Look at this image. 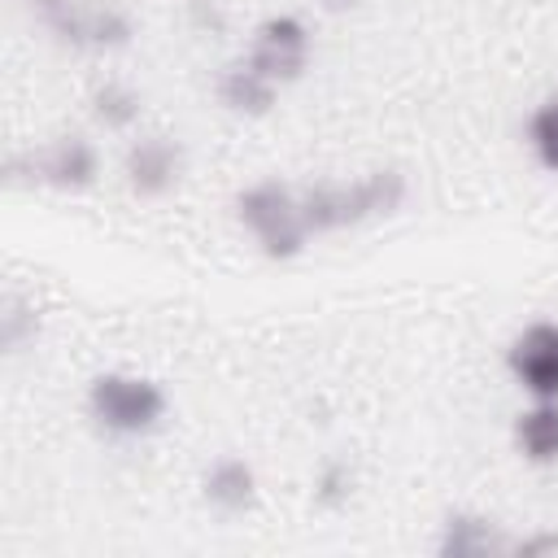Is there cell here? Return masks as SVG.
<instances>
[{
  "label": "cell",
  "instance_id": "6da1fadb",
  "mask_svg": "<svg viewBox=\"0 0 558 558\" xmlns=\"http://www.w3.org/2000/svg\"><path fill=\"white\" fill-rule=\"evenodd\" d=\"M401 201H405V174L388 166V170H366L349 183L301 187V218H305L310 235H327V231L388 218L401 209Z\"/></svg>",
  "mask_w": 558,
  "mask_h": 558
},
{
  "label": "cell",
  "instance_id": "7a4b0ae2",
  "mask_svg": "<svg viewBox=\"0 0 558 558\" xmlns=\"http://www.w3.org/2000/svg\"><path fill=\"white\" fill-rule=\"evenodd\" d=\"M235 218L270 262H292L310 244V227L301 218V192L279 179L248 183L235 196Z\"/></svg>",
  "mask_w": 558,
  "mask_h": 558
},
{
  "label": "cell",
  "instance_id": "3957f363",
  "mask_svg": "<svg viewBox=\"0 0 558 558\" xmlns=\"http://www.w3.org/2000/svg\"><path fill=\"white\" fill-rule=\"evenodd\" d=\"M31 13L57 44L78 52H118L135 39L131 13L105 0H31Z\"/></svg>",
  "mask_w": 558,
  "mask_h": 558
},
{
  "label": "cell",
  "instance_id": "277c9868",
  "mask_svg": "<svg viewBox=\"0 0 558 558\" xmlns=\"http://www.w3.org/2000/svg\"><path fill=\"white\" fill-rule=\"evenodd\" d=\"M87 414L109 436H148L166 418V392L144 375L105 371L87 388Z\"/></svg>",
  "mask_w": 558,
  "mask_h": 558
},
{
  "label": "cell",
  "instance_id": "5b68a950",
  "mask_svg": "<svg viewBox=\"0 0 558 558\" xmlns=\"http://www.w3.org/2000/svg\"><path fill=\"white\" fill-rule=\"evenodd\" d=\"M100 179V153L83 135H57L44 148L9 157V183H39L52 192H87Z\"/></svg>",
  "mask_w": 558,
  "mask_h": 558
},
{
  "label": "cell",
  "instance_id": "8992f818",
  "mask_svg": "<svg viewBox=\"0 0 558 558\" xmlns=\"http://www.w3.org/2000/svg\"><path fill=\"white\" fill-rule=\"evenodd\" d=\"M248 61L275 78L279 87L283 83H296L310 65V26L296 17V13H270L253 26V39H248Z\"/></svg>",
  "mask_w": 558,
  "mask_h": 558
},
{
  "label": "cell",
  "instance_id": "52a82bcc",
  "mask_svg": "<svg viewBox=\"0 0 558 558\" xmlns=\"http://www.w3.org/2000/svg\"><path fill=\"white\" fill-rule=\"evenodd\" d=\"M506 366L532 401H558V323H549V318L527 323L510 340Z\"/></svg>",
  "mask_w": 558,
  "mask_h": 558
},
{
  "label": "cell",
  "instance_id": "ba28073f",
  "mask_svg": "<svg viewBox=\"0 0 558 558\" xmlns=\"http://www.w3.org/2000/svg\"><path fill=\"white\" fill-rule=\"evenodd\" d=\"M122 179L135 196L157 201L183 179V148L170 135H140L122 153Z\"/></svg>",
  "mask_w": 558,
  "mask_h": 558
},
{
  "label": "cell",
  "instance_id": "9c48e42d",
  "mask_svg": "<svg viewBox=\"0 0 558 558\" xmlns=\"http://www.w3.org/2000/svg\"><path fill=\"white\" fill-rule=\"evenodd\" d=\"M214 87H218L222 109H231V113H240V118H262V113H270L275 100H279V83L266 78L248 57L222 65V74H218Z\"/></svg>",
  "mask_w": 558,
  "mask_h": 558
},
{
  "label": "cell",
  "instance_id": "30bf717a",
  "mask_svg": "<svg viewBox=\"0 0 558 558\" xmlns=\"http://www.w3.org/2000/svg\"><path fill=\"white\" fill-rule=\"evenodd\" d=\"M201 493H205V501H209L214 510H222V514H244V510H253V501H257V471H253L244 458L222 453V458H214V462L205 466Z\"/></svg>",
  "mask_w": 558,
  "mask_h": 558
},
{
  "label": "cell",
  "instance_id": "8fae6325",
  "mask_svg": "<svg viewBox=\"0 0 558 558\" xmlns=\"http://www.w3.org/2000/svg\"><path fill=\"white\" fill-rule=\"evenodd\" d=\"M436 554L440 558H488V554H506V541H501V532H497V523L488 514L453 510L440 523Z\"/></svg>",
  "mask_w": 558,
  "mask_h": 558
},
{
  "label": "cell",
  "instance_id": "7c38bea8",
  "mask_svg": "<svg viewBox=\"0 0 558 558\" xmlns=\"http://www.w3.org/2000/svg\"><path fill=\"white\" fill-rule=\"evenodd\" d=\"M514 449L536 466L558 462V401H532L514 418Z\"/></svg>",
  "mask_w": 558,
  "mask_h": 558
},
{
  "label": "cell",
  "instance_id": "4fadbf2b",
  "mask_svg": "<svg viewBox=\"0 0 558 558\" xmlns=\"http://www.w3.org/2000/svg\"><path fill=\"white\" fill-rule=\"evenodd\" d=\"M140 109H144L140 92L122 78H105V83L92 87V118L105 131H131L140 122Z\"/></svg>",
  "mask_w": 558,
  "mask_h": 558
},
{
  "label": "cell",
  "instance_id": "5bb4252c",
  "mask_svg": "<svg viewBox=\"0 0 558 558\" xmlns=\"http://www.w3.org/2000/svg\"><path fill=\"white\" fill-rule=\"evenodd\" d=\"M353 488H357V471L344 458H327L314 471V506L318 510H344L353 501Z\"/></svg>",
  "mask_w": 558,
  "mask_h": 558
},
{
  "label": "cell",
  "instance_id": "9a60e30c",
  "mask_svg": "<svg viewBox=\"0 0 558 558\" xmlns=\"http://www.w3.org/2000/svg\"><path fill=\"white\" fill-rule=\"evenodd\" d=\"M527 144H532L536 161L558 174V96H549V100H541L532 109V118H527Z\"/></svg>",
  "mask_w": 558,
  "mask_h": 558
},
{
  "label": "cell",
  "instance_id": "2e32d148",
  "mask_svg": "<svg viewBox=\"0 0 558 558\" xmlns=\"http://www.w3.org/2000/svg\"><path fill=\"white\" fill-rule=\"evenodd\" d=\"M35 336H39V310L31 301H22V296H4V310H0V344L9 353H17Z\"/></svg>",
  "mask_w": 558,
  "mask_h": 558
},
{
  "label": "cell",
  "instance_id": "e0dca14e",
  "mask_svg": "<svg viewBox=\"0 0 558 558\" xmlns=\"http://www.w3.org/2000/svg\"><path fill=\"white\" fill-rule=\"evenodd\" d=\"M506 554H514V558H554L558 554V527H532L519 541H506Z\"/></svg>",
  "mask_w": 558,
  "mask_h": 558
},
{
  "label": "cell",
  "instance_id": "ac0fdd59",
  "mask_svg": "<svg viewBox=\"0 0 558 558\" xmlns=\"http://www.w3.org/2000/svg\"><path fill=\"white\" fill-rule=\"evenodd\" d=\"M187 22H192L196 35H209V39L227 35V9H222V0H187Z\"/></svg>",
  "mask_w": 558,
  "mask_h": 558
},
{
  "label": "cell",
  "instance_id": "d6986e66",
  "mask_svg": "<svg viewBox=\"0 0 558 558\" xmlns=\"http://www.w3.org/2000/svg\"><path fill=\"white\" fill-rule=\"evenodd\" d=\"M327 4H331V9H353L357 0H327Z\"/></svg>",
  "mask_w": 558,
  "mask_h": 558
}]
</instances>
